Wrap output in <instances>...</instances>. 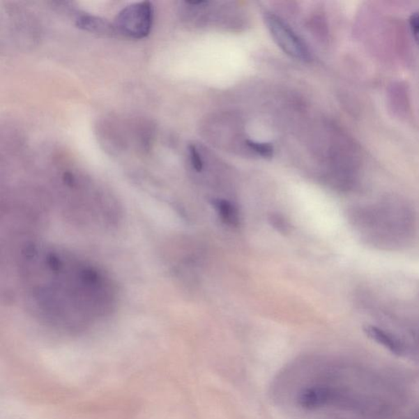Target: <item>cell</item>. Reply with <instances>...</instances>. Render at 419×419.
<instances>
[{"mask_svg":"<svg viewBox=\"0 0 419 419\" xmlns=\"http://www.w3.org/2000/svg\"><path fill=\"white\" fill-rule=\"evenodd\" d=\"M264 20L273 39L285 54L305 62L310 60L307 45L282 19L266 12L264 13Z\"/></svg>","mask_w":419,"mask_h":419,"instance_id":"277c9868","label":"cell"},{"mask_svg":"<svg viewBox=\"0 0 419 419\" xmlns=\"http://www.w3.org/2000/svg\"><path fill=\"white\" fill-rule=\"evenodd\" d=\"M364 332L372 340L383 346L394 355L402 356L406 351L403 343L398 338L382 328L367 326L364 328Z\"/></svg>","mask_w":419,"mask_h":419,"instance_id":"5b68a950","label":"cell"},{"mask_svg":"<svg viewBox=\"0 0 419 419\" xmlns=\"http://www.w3.org/2000/svg\"><path fill=\"white\" fill-rule=\"evenodd\" d=\"M188 150H190L192 167H194L197 172H201L202 168H204V161H202L199 150L197 149L195 145H190Z\"/></svg>","mask_w":419,"mask_h":419,"instance_id":"30bf717a","label":"cell"},{"mask_svg":"<svg viewBox=\"0 0 419 419\" xmlns=\"http://www.w3.org/2000/svg\"><path fill=\"white\" fill-rule=\"evenodd\" d=\"M18 272L28 309L58 331L89 330L109 318L119 305V288L109 273L67 248L28 244Z\"/></svg>","mask_w":419,"mask_h":419,"instance_id":"6da1fadb","label":"cell"},{"mask_svg":"<svg viewBox=\"0 0 419 419\" xmlns=\"http://www.w3.org/2000/svg\"><path fill=\"white\" fill-rule=\"evenodd\" d=\"M77 26L84 31L96 33L98 35L112 36L116 33L114 25L96 16L82 14L77 18Z\"/></svg>","mask_w":419,"mask_h":419,"instance_id":"8992f818","label":"cell"},{"mask_svg":"<svg viewBox=\"0 0 419 419\" xmlns=\"http://www.w3.org/2000/svg\"><path fill=\"white\" fill-rule=\"evenodd\" d=\"M411 27L414 39L419 43V12L411 17Z\"/></svg>","mask_w":419,"mask_h":419,"instance_id":"8fae6325","label":"cell"},{"mask_svg":"<svg viewBox=\"0 0 419 419\" xmlns=\"http://www.w3.org/2000/svg\"><path fill=\"white\" fill-rule=\"evenodd\" d=\"M351 215L353 223L365 238L376 246H402L414 231L411 209L398 201L387 200L359 207L353 210Z\"/></svg>","mask_w":419,"mask_h":419,"instance_id":"7a4b0ae2","label":"cell"},{"mask_svg":"<svg viewBox=\"0 0 419 419\" xmlns=\"http://www.w3.org/2000/svg\"><path fill=\"white\" fill-rule=\"evenodd\" d=\"M215 206L218 210L221 219L225 224L231 226L239 224L238 211L232 204L225 200H218L215 202Z\"/></svg>","mask_w":419,"mask_h":419,"instance_id":"52a82bcc","label":"cell"},{"mask_svg":"<svg viewBox=\"0 0 419 419\" xmlns=\"http://www.w3.org/2000/svg\"><path fill=\"white\" fill-rule=\"evenodd\" d=\"M154 8L148 1L135 3L126 6L115 18L116 32L130 39L141 40L147 37L153 26Z\"/></svg>","mask_w":419,"mask_h":419,"instance_id":"3957f363","label":"cell"},{"mask_svg":"<svg viewBox=\"0 0 419 419\" xmlns=\"http://www.w3.org/2000/svg\"><path fill=\"white\" fill-rule=\"evenodd\" d=\"M270 221L273 227L275 228L277 231L282 234L289 232L290 225L281 215L272 214L270 218Z\"/></svg>","mask_w":419,"mask_h":419,"instance_id":"9c48e42d","label":"cell"},{"mask_svg":"<svg viewBox=\"0 0 419 419\" xmlns=\"http://www.w3.org/2000/svg\"><path fill=\"white\" fill-rule=\"evenodd\" d=\"M247 145L254 152L265 158H271L274 154V148L270 144L257 143L255 141L247 140Z\"/></svg>","mask_w":419,"mask_h":419,"instance_id":"ba28073f","label":"cell"}]
</instances>
